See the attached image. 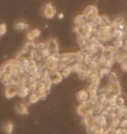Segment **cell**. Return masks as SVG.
Returning a JSON list of instances; mask_svg holds the SVG:
<instances>
[{
    "instance_id": "cell-6",
    "label": "cell",
    "mask_w": 127,
    "mask_h": 134,
    "mask_svg": "<svg viewBox=\"0 0 127 134\" xmlns=\"http://www.w3.org/2000/svg\"><path fill=\"white\" fill-rule=\"evenodd\" d=\"M45 43H46V47L51 51V53L59 52V44H58V40L56 38H50Z\"/></svg>"
},
{
    "instance_id": "cell-28",
    "label": "cell",
    "mask_w": 127,
    "mask_h": 134,
    "mask_svg": "<svg viewBox=\"0 0 127 134\" xmlns=\"http://www.w3.org/2000/svg\"><path fill=\"white\" fill-rule=\"evenodd\" d=\"M1 37H2V36H1V34H0V38H1Z\"/></svg>"
},
{
    "instance_id": "cell-21",
    "label": "cell",
    "mask_w": 127,
    "mask_h": 134,
    "mask_svg": "<svg viewBox=\"0 0 127 134\" xmlns=\"http://www.w3.org/2000/svg\"><path fill=\"white\" fill-rule=\"evenodd\" d=\"M108 79H109L110 83L118 81V75H117V73H115V72L111 71V73L109 74V76H108Z\"/></svg>"
},
{
    "instance_id": "cell-10",
    "label": "cell",
    "mask_w": 127,
    "mask_h": 134,
    "mask_svg": "<svg viewBox=\"0 0 127 134\" xmlns=\"http://www.w3.org/2000/svg\"><path fill=\"white\" fill-rule=\"evenodd\" d=\"M110 87L112 89V94L113 95H116L117 97H120V94H121V86H120V84L118 81H115V82H111L110 83Z\"/></svg>"
},
{
    "instance_id": "cell-23",
    "label": "cell",
    "mask_w": 127,
    "mask_h": 134,
    "mask_svg": "<svg viewBox=\"0 0 127 134\" xmlns=\"http://www.w3.org/2000/svg\"><path fill=\"white\" fill-rule=\"evenodd\" d=\"M31 31V33L33 34V36L35 37V38H38L40 37V35H41V31H40L38 28H35Z\"/></svg>"
},
{
    "instance_id": "cell-14",
    "label": "cell",
    "mask_w": 127,
    "mask_h": 134,
    "mask_svg": "<svg viewBox=\"0 0 127 134\" xmlns=\"http://www.w3.org/2000/svg\"><path fill=\"white\" fill-rule=\"evenodd\" d=\"M86 23H87V22L85 21V17H84L83 14L78 15V16H77V17L74 18V24H75V25H78V26L84 25Z\"/></svg>"
},
{
    "instance_id": "cell-9",
    "label": "cell",
    "mask_w": 127,
    "mask_h": 134,
    "mask_svg": "<svg viewBox=\"0 0 127 134\" xmlns=\"http://www.w3.org/2000/svg\"><path fill=\"white\" fill-rule=\"evenodd\" d=\"M94 119H95V123L98 126H101L104 128H106L107 126V118L103 116L102 114L95 115L94 116Z\"/></svg>"
},
{
    "instance_id": "cell-20",
    "label": "cell",
    "mask_w": 127,
    "mask_h": 134,
    "mask_svg": "<svg viewBox=\"0 0 127 134\" xmlns=\"http://www.w3.org/2000/svg\"><path fill=\"white\" fill-rule=\"evenodd\" d=\"M45 48H46V43L45 42L37 43V44H36V51H37V52H41Z\"/></svg>"
},
{
    "instance_id": "cell-2",
    "label": "cell",
    "mask_w": 127,
    "mask_h": 134,
    "mask_svg": "<svg viewBox=\"0 0 127 134\" xmlns=\"http://www.w3.org/2000/svg\"><path fill=\"white\" fill-rule=\"evenodd\" d=\"M43 14H44V16L47 18V19H51V18H53L55 17L56 10L51 3H47V4L44 6V9H43Z\"/></svg>"
},
{
    "instance_id": "cell-17",
    "label": "cell",
    "mask_w": 127,
    "mask_h": 134,
    "mask_svg": "<svg viewBox=\"0 0 127 134\" xmlns=\"http://www.w3.org/2000/svg\"><path fill=\"white\" fill-rule=\"evenodd\" d=\"M113 46L115 47V49L117 51H119L120 49H122L124 46V40L121 39H115L113 41Z\"/></svg>"
},
{
    "instance_id": "cell-8",
    "label": "cell",
    "mask_w": 127,
    "mask_h": 134,
    "mask_svg": "<svg viewBox=\"0 0 127 134\" xmlns=\"http://www.w3.org/2000/svg\"><path fill=\"white\" fill-rule=\"evenodd\" d=\"M14 129H15V125L12 121L4 122L2 126L3 132L4 134H12L13 132H14Z\"/></svg>"
},
{
    "instance_id": "cell-27",
    "label": "cell",
    "mask_w": 127,
    "mask_h": 134,
    "mask_svg": "<svg viewBox=\"0 0 127 134\" xmlns=\"http://www.w3.org/2000/svg\"><path fill=\"white\" fill-rule=\"evenodd\" d=\"M58 18H59V19H61V18H64V14H63V13H59V14L58 15Z\"/></svg>"
},
{
    "instance_id": "cell-25",
    "label": "cell",
    "mask_w": 127,
    "mask_h": 134,
    "mask_svg": "<svg viewBox=\"0 0 127 134\" xmlns=\"http://www.w3.org/2000/svg\"><path fill=\"white\" fill-rule=\"evenodd\" d=\"M26 38L28 40V42H34V40L36 39L35 37L33 36V34L31 33V31H29L26 35Z\"/></svg>"
},
{
    "instance_id": "cell-13",
    "label": "cell",
    "mask_w": 127,
    "mask_h": 134,
    "mask_svg": "<svg viewBox=\"0 0 127 134\" xmlns=\"http://www.w3.org/2000/svg\"><path fill=\"white\" fill-rule=\"evenodd\" d=\"M14 28L17 31H25L29 29V25L25 22H18L14 25Z\"/></svg>"
},
{
    "instance_id": "cell-24",
    "label": "cell",
    "mask_w": 127,
    "mask_h": 134,
    "mask_svg": "<svg viewBox=\"0 0 127 134\" xmlns=\"http://www.w3.org/2000/svg\"><path fill=\"white\" fill-rule=\"evenodd\" d=\"M125 106V99L122 97H118L117 99V107Z\"/></svg>"
},
{
    "instance_id": "cell-16",
    "label": "cell",
    "mask_w": 127,
    "mask_h": 134,
    "mask_svg": "<svg viewBox=\"0 0 127 134\" xmlns=\"http://www.w3.org/2000/svg\"><path fill=\"white\" fill-rule=\"evenodd\" d=\"M72 72H73V70H72L71 65H68V66L64 67V68L61 71V73H62V75H63L64 79L68 77L72 73Z\"/></svg>"
},
{
    "instance_id": "cell-5",
    "label": "cell",
    "mask_w": 127,
    "mask_h": 134,
    "mask_svg": "<svg viewBox=\"0 0 127 134\" xmlns=\"http://www.w3.org/2000/svg\"><path fill=\"white\" fill-rule=\"evenodd\" d=\"M76 99L78 104H83L90 99V94L87 90H80L76 93Z\"/></svg>"
},
{
    "instance_id": "cell-4",
    "label": "cell",
    "mask_w": 127,
    "mask_h": 134,
    "mask_svg": "<svg viewBox=\"0 0 127 134\" xmlns=\"http://www.w3.org/2000/svg\"><path fill=\"white\" fill-rule=\"evenodd\" d=\"M18 87L16 85H9V86H5L4 89V97L8 99H12L18 96Z\"/></svg>"
},
{
    "instance_id": "cell-7",
    "label": "cell",
    "mask_w": 127,
    "mask_h": 134,
    "mask_svg": "<svg viewBox=\"0 0 127 134\" xmlns=\"http://www.w3.org/2000/svg\"><path fill=\"white\" fill-rule=\"evenodd\" d=\"M51 80L52 82V85H58L63 81L64 79V77L62 75L61 71H53V72H51Z\"/></svg>"
},
{
    "instance_id": "cell-3",
    "label": "cell",
    "mask_w": 127,
    "mask_h": 134,
    "mask_svg": "<svg viewBox=\"0 0 127 134\" xmlns=\"http://www.w3.org/2000/svg\"><path fill=\"white\" fill-rule=\"evenodd\" d=\"M14 108H15V111L18 115H21V116H26L29 113L28 105H27L25 102H18L15 104Z\"/></svg>"
},
{
    "instance_id": "cell-22",
    "label": "cell",
    "mask_w": 127,
    "mask_h": 134,
    "mask_svg": "<svg viewBox=\"0 0 127 134\" xmlns=\"http://www.w3.org/2000/svg\"><path fill=\"white\" fill-rule=\"evenodd\" d=\"M6 32H7L6 24H4V23L0 24V34H1V36H4V35L6 34Z\"/></svg>"
},
{
    "instance_id": "cell-1",
    "label": "cell",
    "mask_w": 127,
    "mask_h": 134,
    "mask_svg": "<svg viewBox=\"0 0 127 134\" xmlns=\"http://www.w3.org/2000/svg\"><path fill=\"white\" fill-rule=\"evenodd\" d=\"M84 17L87 23H92L98 17V10L94 5H89L85 8V12H83Z\"/></svg>"
},
{
    "instance_id": "cell-15",
    "label": "cell",
    "mask_w": 127,
    "mask_h": 134,
    "mask_svg": "<svg viewBox=\"0 0 127 134\" xmlns=\"http://www.w3.org/2000/svg\"><path fill=\"white\" fill-rule=\"evenodd\" d=\"M110 73H111V70L109 68H107V67H100L98 70V75L101 79L104 77H108Z\"/></svg>"
},
{
    "instance_id": "cell-12",
    "label": "cell",
    "mask_w": 127,
    "mask_h": 134,
    "mask_svg": "<svg viewBox=\"0 0 127 134\" xmlns=\"http://www.w3.org/2000/svg\"><path fill=\"white\" fill-rule=\"evenodd\" d=\"M41 100L40 99L39 95L37 92H31V94L28 97V103L31 104H35Z\"/></svg>"
},
{
    "instance_id": "cell-26",
    "label": "cell",
    "mask_w": 127,
    "mask_h": 134,
    "mask_svg": "<svg viewBox=\"0 0 127 134\" xmlns=\"http://www.w3.org/2000/svg\"><path fill=\"white\" fill-rule=\"evenodd\" d=\"M120 69L122 70L123 71L127 72V62H125V63L121 64V65H120Z\"/></svg>"
},
{
    "instance_id": "cell-19",
    "label": "cell",
    "mask_w": 127,
    "mask_h": 134,
    "mask_svg": "<svg viewBox=\"0 0 127 134\" xmlns=\"http://www.w3.org/2000/svg\"><path fill=\"white\" fill-rule=\"evenodd\" d=\"M40 53H41V56H42V58H43V59H46L47 58H49L50 56L52 54V53L51 52V51L48 49V48H45L44 50L41 51L40 52Z\"/></svg>"
},
{
    "instance_id": "cell-11",
    "label": "cell",
    "mask_w": 127,
    "mask_h": 134,
    "mask_svg": "<svg viewBox=\"0 0 127 134\" xmlns=\"http://www.w3.org/2000/svg\"><path fill=\"white\" fill-rule=\"evenodd\" d=\"M30 94H31V91H30L28 85H24V86L18 87V97H19L20 98H28Z\"/></svg>"
},
{
    "instance_id": "cell-18",
    "label": "cell",
    "mask_w": 127,
    "mask_h": 134,
    "mask_svg": "<svg viewBox=\"0 0 127 134\" xmlns=\"http://www.w3.org/2000/svg\"><path fill=\"white\" fill-rule=\"evenodd\" d=\"M120 123H121V119L119 118H116V119L111 120L110 126L112 127L113 129H117L118 126H120Z\"/></svg>"
}]
</instances>
